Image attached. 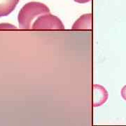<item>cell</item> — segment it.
I'll list each match as a JSON object with an SVG mask.
<instances>
[{
    "mask_svg": "<svg viewBox=\"0 0 126 126\" xmlns=\"http://www.w3.org/2000/svg\"><path fill=\"white\" fill-rule=\"evenodd\" d=\"M74 1L77 2V3H79V4H85V3L89 2L91 0H74Z\"/></svg>",
    "mask_w": 126,
    "mask_h": 126,
    "instance_id": "cell-8",
    "label": "cell"
},
{
    "mask_svg": "<svg viewBox=\"0 0 126 126\" xmlns=\"http://www.w3.org/2000/svg\"><path fill=\"white\" fill-rule=\"evenodd\" d=\"M92 26V14H87L81 16L78 18L77 21L74 23L72 26V30H91Z\"/></svg>",
    "mask_w": 126,
    "mask_h": 126,
    "instance_id": "cell-4",
    "label": "cell"
},
{
    "mask_svg": "<svg viewBox=\"0 0 126 126\" xmlns=\"http://www.w3.org/2000/svg\"><path fill=\"white\" fill-rule=\"evenodd\" d=\"M121 94L122 97L123 98V99H125L126 101V85L123 87V88L121 89Z\"/></svg>",
    "mask_w": 126,
    "mask_h": 126,
    "instance_id": "cell-7",
    "label": "cell"
},
{
    "mask_svg": "<svg viewBox=\"0 0 126 126\" xmlns=\"http://www.w3.org/2000/svg\"><path fill=\"white\" fill-rule=\"evenodd\" d=\"M108 97V92L104 87L98 84L93 85V107L102 106L107 102Z\"/></svg>",
    "mask_w": 126,
    "mask_h": 126,
    "instance_id": "cell-3",
    "label": "cell"
},
{
    "mask_svg": "<svg viewBox=\"0 0 126 126\" xmlns=\"http://www.w3.org/2000/svg\"><path fill=\"white\" fill-rule=\"evenodd\" d=\"M47 14H50V9L44 4L36 1L27 3L20 9L18 14L20 28L22 30L31 29L32 23L35 18Z\"/></svg>",
    "mask_w": 126,
    "mask_h": 126,
    "instance_id": "cell-1",
    "label": "cell"
},
{
    "mask_svg": "<svg viewBox=\"0 0 126 126\" xmlns=\"http://www.w3.org/2000/svg\"><path fill=\"white\" fill-rule=\"evenodd\" d=\"M17 29L16 26L12 25L11 24H8V23H3V24H0V29Z\"/></svg>",
    "mask_w": 126,
    "mask_h": 126,
    "instance_id": "cell-6",
    "label": "cell"
},
{
    "mask_svg": "<svg viewBox=\"0 0 126 126\" xmlns=\"http://www.w3.org/2000/svg\"><path fill=\"white\" fill-rule=\"evenodd\" d=\"M20 0H0V17L10 14L18 4Z\"/></svg>",
    "mask_w": 126,
    "mask_h": 126,
    "instance_id": "cell-5",
    "label": "cell"
},
{
    "mask_svg": "<svg viewBox=\"0 0 126 126\" xmlns=\"http://www.w3.org/2000/svg\"><path fill=\"white\" fill-rule=\"evenodd\" d=\"M32 29L34 30H64V27L59 18L52 14H47L41 15L36 18L32 26Z\"/></svg>",
    "mask_w": 126,
    "mask_h": 126,
    "instance_id": "cell-2",
    "label": "cell"
}]
</instances>
